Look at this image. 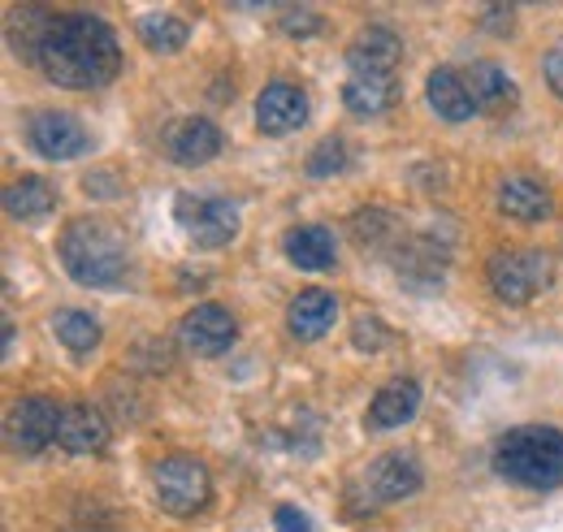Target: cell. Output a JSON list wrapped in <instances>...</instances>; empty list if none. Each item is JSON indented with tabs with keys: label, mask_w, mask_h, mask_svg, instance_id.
<instances>
[{
	"label": "cell",
	"mask_w": 563,
	"mask_h": 532,
	"mask_svg": "<svg viewBox=\"0 0 563 532\" xmlns=\"http://www.w3.org/2000/svg\"><path fill=\"white\" fill-rule=\"evenodd\" d=\"M35 66L44 69L48 82L57 87H70V91H96L104 82L118 78L122 69V48H118V35L104 18H91V13H57L44 44H40V57Z\"/></svg>",
	"instance_id": "cell-1"
},
{
	"label": "cell",
	"mask_w": 563,
	"mask_h": 532,
	"mask_svg": "<svg viewBox=\"0 0 563 532\" xmlns=\"http://www.w3.org/2000/svg\"><path fill=\"white\" fill-rule=\"evenodd\" d=\"M57 252H62V265L78 286L118 290L131 277V256H126L122 234L100 217H74L62 230Z\"/></svg>",
	"instance_id": "cell-2"
},
{
	"label": "cell",
	"mask_w": 563,
	"mask_h": 532,
	"mask_svg": "<svg viewBox=\"0 0 563 532\" xmlns=\"http://www.w3.org/2000/svg\"><path fill=\"white\" fill-rule=\"evenodd\" d=\"M494 472L525 489H555L563 480V433L551 424H520L498 437Z\"/></svg>",
	"instance_id": "cell-3"
},
{
	"label": "cell",
	"mask_w": 563,
	"mask_h": 532,
	"mask_svg": "<svg viewBox=\"0 0 563 532\" xmlns=\"http://www.w3.org/2000/svg\"><path fill=\"white\" fill-rule=\"evenodd\" d=\"M152 494L161 502L165 516L174 520H196L212 498V476L209 467L191 455H169L152 467Z\"/></svg>",
	"instance_id": "cell-4"
},
{
	"label": "cell",
	"mask_w": 563,
	"mask_h": 532,
	"mask_svg": "<svg viewBox=\"0 0 563 532\" xmlns=\"http://www.w3.org/2000/svg\"><path fill=\"white\" fill-rule=\"evenodd\" d=\"M486 277H490V290L503 303L520 308L551 286V261L542 252H494Z\"/></svg>",
	"instance_id": "cell-5"
},
{
	"label": "cell",
	"mask_w": 563,
	"mask_h": 532,
	"mask_svg": "<svg viewBox=\"0 0 563 532\" xmlns=\"http://www.w3.org/2000/svg\"><path fill=\"white\" fill-rule=\"evenodd\" d=\"M174 217L187 230V239L196 247H205V252H217V247L234 243V234H239V208L230 200H217V196L183 191L178 203H174Z\"/></svg>",
	"instance_id": "cell-6"
},
{
	"label": "cell",
	"mask_w": 563,
	"mask_h": 532,
	"mask_svg": "<svg viewBox=\"0 0 563 532\" xmlns=\"http://www.w3.org/2000/svg\"><path fill=\"white\" fill-rule=\"evenodd\" d=\"M62 433V407L44 395L18 399L4 415V442L13 455H40Z\"/></svg>",
	"instance_id": "cell-7"
},
{
	"label": "cell",
	"mask_w": 563,
	"mask_h": 532,
	"mask_svg": "<svg viewBox=\"0 0 563 532\" xmlns=\"http://www.w3.org/2000/svg\"><path fill=\"white\" fill-rule=\"evenodd\" d=\"M424 485V472L417 464V455H404V451H390V455H377L368 472L360 476V489H364V502L368 511L373 507H390V502H404L412 498Z\"/></svg>",
	"instance_id": "cell-8"
},
{
	"label": "cell",
	"mask_w": 563,
	"mask_h": 532,
	"mask_svg": "<svg viewBox=\"0 0 563 532\" xmlns=\"http://www.w3.org/2000/svg\"><path fill=\"white\" fill-rule=\"evenodd\" d=\"M26 143L44 160H74V156H82L91 147V134H87V126L74 113L44 109V113H31L26 118Z\"/></svg>",
	"instance_id": "cell-9"
},
{
	"label": "cell",
	"mask_w": 563,
	"mask_h": 532,
	"mask_svg": "<svg viewBox=\"0 0 563 532\" xmlns=\"http://www.w3.org/2000/svg\"><path fill=\"white\" fill-rule=\"evenodd\" d=\"M178 337H183V346H187L191 355L212 359V355H225V351L234 346L239 325H234V317H230L221 303H200V308H191V312L183 317Z\"/></svg>",
	"instance_id": "cell-10"
},
{
	"label": "cell",
	"mask_w": 563,
	"mask_h": 532,
	"mask_svg": "<svg viewBox=\"0 0 563 532\" xmlns=\"http://www.w3.org/2000/svg\"><path fill=\"white\" fill-rule=\"evenodd\" d=\"M303 122H308V96H303V87L278 78V82H269L256 96V126H261V134L286 138V134L299 131Z\"/></svg>",
	"instance_id": "cell-11"
},
{
	"label": "cell",
	"mask_w": 563,
	"mask_h": 532,
	"mask_svg": "<svg viewBox=\"0 0 563 532\" xmlns=\"http://www.w3.org/2000/svg\"><path fill=\"white\" fill-rule=\"evenodd\" d=\"M334 321H339V299H334L330 290H321V286L299 290V295L290 299V308H286V330L295 333L299 342L325 337V333L334 330Z\"/></svg>",
	"instance_id": "cell-12"
},
{
	"label": "cell",
	"mask_w": 563,
	"mask_h": 532,
	"mask_svg": "<svg viewBox=\"0 0 563 532\" xmlns=\"http://www.w3.org/2000/svg\"><path fill=\"white\" fill-rule=\"evenodd\" d=\"M57 442L70 455H100L109 446V420H104V411H96L91 402L62 407V433H57Z\"/></svg>",
	"instance_id": "cell-13"
},
{
	"label": "cell",
	"mask_w": 563,
	"mask_h": 532,
	"mask_svg": "<svg viewBox=\"0 0 563 532\" xmlns=\"http://www.w3.org/2000/svg\"><path fill=\"white\" fill-rule=\"evenodd\" d=\"M494 203H498L503 217L525 221V225L547 221L551 208H555V203H551V191H547L538 178H529V174H511V178H503L498 191H494Z\"/></svg>",
	"instance_id": "cell-14"
},
{
	"label": "cell",
	"mask_w": 563,
	"mask_h": 532,
	"mask_svg": "<svg viewBox=\"0 0 563 532\" xmlns=\"http://www.w3.org/2000/svg\"><path fill=\"white\" fill-rule=\"evenodd\" d=\"M399 57H404V40L390 26H364L347 48L352 74H395Z\"/></svg>",
	"instance_id": "cell-15"
},
{
	"label": "cell",
	"mask_w": 563,
	"mask_h": 532,
	"mask_svg": "<svg viewBox=\"0 0 563 532\" xmlns=\"http://www.w3.org/2000/svg\"><path fill=\"white\" fill-rule=\"evenodd\" d=\"M399 100V78L395 74H347L343 78V104L352 118H382Z\"/></svg>",
	"instance_id": "cell-16"
},
{
	"label": "cell",
	"mask_w": 563,
	"mask_h": 532,
	"mask_svg": "<svg viewBox=\"0 0 563 532\" xmlns=\"http://www.w3.org/2000/svg\"><path fill=\"white\" fill-rule=\"evenodd\" d=\"M165 147L178 165H205L221 152V131L212 126L209 118H183L165 131Z\"/></svg>",
	"instance_id": "cell-17"
},
{
	"label": "cell",
	"mask_w": 563,
	"mask_h": 532,
	"mask_svg": "<svg viewBox=\"0 0 563 532\" xmlns=\"http://www.w3.org/2000/svg\"><path fill=\"white\" fill-rule=\"evenodd\" d=\"M399 277L412 281V286H442V273H446V243L417 234V239H404L399 243Z\"/></svg>",
	"instance_id": "cell-18"
},
{
	"label": "cell",
	"mask_w": 563,
	"mask_h": 532,
	"mask_svg": "<svg viewBox=\"0 0 563 532\" xmlns=\"http://www.w3.org/2000/svg\"><path fill=\"white\" fill-rule=\"evenodd\" d=\"M424 96H429V109H433L442 122H468V118L477 113L464 74H455L451 66H438L424 78Z\"/></svg>",
	"instance_id": "cell-19"
},
{
	"label": "cell",
	"mask_w": 563,
	"mask_h": 532,
	"mask_svg": "<svg viewBox=\"0 0 563 532\" xmlns=\"http://www.w3.org/2000/svg\"><path fill=\"white\" fill-rule=\"evenodd\" d=\"M421 411V386L412 377H399L382 386L368 402V429H399Z\"/></svg>",
	"instance_id": "cell-20"
},
{
	"label": "cell",
	"mask_w": 563,
	"mask_h": 532,
	"mask_svg": "<svg viewBox=\"0 0 563 532\" xmlns=\"http://www.w3.org/2000/svg\"><path fill=\"white\" fill-rule=\"evenodd\" d=\"M286 261L303 273H325V268L339 261V247H334V234L325 225H295L286 234Z\"/></svg>",
	"instance_id": "cell-21"
},
{
	"label": "cell",
	"mask_w": 563,
	"mask_h": 532,
	"mask_svg": "<svg viewBox=\"0 0 563 532\" xmlns=\"http://www.w3.org/2000/svg\"><path fill=\"white\" fill-rule=\"evenodd\" d=\"M464 82H468V96H473L477 113H507L516 104V82L507 78V69L494 66V62H473Z\"/></svg>",
	"instance_id": "cell-22"
},
{
	"label": "cell",
	"mask_w": 563,
	"mask_h": 532,
	"mask_svg": "<svg viewBox=\"0 0 563 532\" xmlns=\"http://www.w3.org/2000/svg\"><path fill=\"white\" fill-rule=\"evenodd\" d=\"M53 203H57V191L44 178H18L4 187V212L13 221H40L53 212Z\"/></svg>",
	"instance_id": "cell-23"
},
{
	"label": "cell",
	"mask_w": 563,
	"mask_h": 532,
	"mask_svg": "<svg viewBox=\"0 0 563 532\" xmlns=\"http://www.w3.org/2000/svg\"><path fill=\"white\" fill-rule=\"evenodd\" d=\"M140 40L147 53L169 57V53H183L187 48L191 26L183 18H174V13H147V18H140Z\"/></svg>",
	"instance_id": "cell-24"
},
{
	"label": "cell",
	"mask_w": 563,
	"mask_h": 532,
	"mask_svg": "<svg viewBox=\"0 0 563 532\" xmlns=\"http://www.w3.org/2000/svg\"><path fill=\"white\" fill-rule=\"evenodd\" d=\"M53 9H40V4H26V9H18L13 13V53L22 57V62H35L40 57V44H44V35H48V26H53Z\"/></svg>",
	"instance_id": "cell-25"
},
{
	"label": "cell",
	"mask_w": 563,
	"mask_h": 532,
	"mask_svg": "<svg viewBox=\"0 0 563 532\" xmlns=\"http://www.w3.org/2000/svg\"><path fill=\"white\" fill-rule=\"evenodd\" d=\"M53 330H57V342H62L70 355H91V351L100 346V321L87 317V312H78V308L57 312Z\"/></svg>",
	"instance_id": "cell-26"
},
{
	"label": "cell",
	"mask_w": 563,
	"mask_h": 532,
	"mask_svg": "<svg viewBox=\"0 0 563 532\" xmlns=\"http://www.w3.org/2000/svg\"><path fill=\"white\" fill-rule=\"evenodd\" d=\"M352 230H355V239H360V247H386V243L399 239V221H395L390 212H382V208L355 212ZM399 243H404V239H399Z\"/></svg>",
	"instance_id": "cell-27"
},
{
	"label": "cell",
	"mask_w": 563,
	"mask_h": 532,
	"mask_svg": "<svg viewBox=\"0 0 563 532\" xmlns=\"http://www.w3.org/2000/svg\"><path fill=\"white\" fill-rule=\"evenodd\" d=\"M347 160H352V152H347L343 138H321V143L308 152V165H303V169H308L312 178H330V174H343Z\"/></svg>",
	"instance_id": "cell-28"
},
{
	"label": "cell",
	"mask_w": 563,
	"mask_h": 532,
	"mask_svg": "<svg viewBox=\"0 0 563 532\" xmlns=\"http://www.w3.org/2000/svg\"><path fill=\"white\" fill-rule=\"evenodd\" d=\"M321 26H325V18L312 4H286V9H278V31L290 35V40H312Z\"/></svg>",
	"instance_id": "cell-29"
},
{
	"label": "cell",
	"mask_w": 563,
	"mask_h": 532,
	"mask_svg": "<svg viewBox=\"0 0 563 532\" xmlns=\"http://www.w3.org/2000/svg\"><path fill=\"white\" fill-rule=\"evenodd\" d=\"M352 342H355V351H382V346L390 342V330H386L377 317H364V321H355Z\"/></svg>",
	"instance_id": "cell-30"
},
{
	"label": "cell",
	"mask_w": 563,
	"mask_h": 532,
	"mask_svg": "<svg viewBox=\"0 0 563 532\" xmlns=\"http://www.w3.org/2000/svg\"><path fill=\"white\" fill-rule=\"evenodd\" d=\"M274 532H317V529H312V520L299 507H278L274 511Z\"/></svg>",
	"instance_id": "cell-31"
},
{
	"label": "cell",
	"mask_w": 563,
	"mask_h": 532,
	"mask_svg": "<svg viewBox=\"0 0 563 532\" xmlns=\"http://www.w3.org/2000/svg\"><path fill=\"white\" fill-rule=\"evenodd\" d=\"M511 22H516V13H511L507 4H490V9L482 13V26H486L490 35H511Z\"/></svg>",
	"instance_id": "cell-32"
},
{
	"label": "cell",
	"mask_w": 563,
	"mask_h": 532,
	"mask_svg": "<svg viewBox=\"0 0 563 532\" xmlns=\"http://www.w3.org/2000/svg\"><path fill=\"white\" fill-rule=\"evenodd\" d=\"M542 74H547V82H551V91L563 100V48H551L547 53V62H542Z\"/></svg>",
	"instance_id": "cell-33"
},
{
	"label": "cell",
	"mask_w": 563,
	"mask_h": 532,
	"mask_svg": "<svg viewBox=\"0 0 563 532\" xmlns=\"http://www.w3.org/2000/svg\"><path fill=\"white\" fill-rule=\"evenodd\" d=\"M87 191H91V196H113V191H118V182H113L109 174H100V178H91V174H87Z\"/></svg>",
	"instance_id": "cell-34"
}]
</instances>
